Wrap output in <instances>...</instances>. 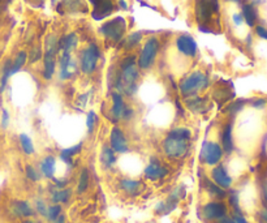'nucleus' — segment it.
<instances>
[{"instance_id":"nucleus-19","label":"nucleus","mask_w":267,"mask_h":223,"mask_svg":"<svg viewBox=\"0 0 267 223\" xmlns=\"http://www.w3.org/2000/svg\"><path fill=\"white\" fill-rule=\"evenodd\" d=\"M220 146L223 152L226 154H232L235 150V141H234V124L232 122H227L222 128L220 132Z\"/></svg>"},{"instance_id":"nucleus-48","label":"nucleus","mask_w":267,"mask_h":223,"mask_svg":"<svg viewBox=\"0 0 267 223\" xmlns=\"http://www.w3.org/2000/svg\"><path fill=\"white\" fill-rule=\"evenodd\" d=\"M262 202H264V208L267 209V184L262 186Z\"/></svg>"},{"instance_id":"nucleus-4","label":"nucleus","mask_w":267,"mask_h":223,"mask_svg":"<svg viewBox=\"0 0 267 223\" xmlns=\"http://www.w3.org/2000/svg\"><path fill=\"white\" fill-rule=\"evenodd\" d=\"M186 196V190L184 188V186H178L175 187L174 190L171 191L168 196L166 197V200L159 201L158 204L155 205L154 208V212H155L156 216H168L171 213L174 212L175 209L178 208V202L181 200H184Z\"/></svg>"},{"instance_id":"nucleus-28","label":"nucleus","mask_w":267,"mask_h":223,"mask_svg":"<svg viewBox=\"0 0 267 223\" xmlns=\"http://www.w3.org/2000/svg\"><path fill=\"white\" fill-rule=\"evenodd\" d=\"M77 45H78L77 35L74 33H71L67 34V35H64L63 38H60L59 43H58V49L61 52H69V54H72V51L77 47Z\"/></svg>"},{"instance_id":"nucleus-51","label":"nucleus","mask_w":267,"mask_h":223,"mask_svg":"<svg viewBox=\"0 0 267 223\" xmlns=\"http://www.w3.org/2000/svg\"><path fill=\"white\" fill-rule=\"evenodd\" d=\"M242 21H244V19H242V15H238V13L234 15V23L236 24V25H241Z\"/></svg>"},{"instance_id":"nucleus-17","label":"nucleus","mask_w":267,"mask_h":223,"mask_svg":"<svg viewBox=\"0 0 267 223\" xmlns=\"http://www.w3.org/2000/svg\"><path fill=\"white\" fill-rule=\"evenodd\" d=\"M118 187L122 193L128 197H137L144 191V183L134 178H120Z\"/></svg>"},{"instance_id":"nucleus-25","label":"nucleus","mask_w":267,"mask_h":223,"mask_svg":"<svg viewBox=\"0 0 267 223\" xmlns=\"http://www.w3.org/2000/svg\"><path fill=\"white\" fill-rule=\"evenodd\" d=\"M99 160L104 170H112L118 162V154L112 150L110 145H103L100 149Z\"/></svg>"},{"instance_id":"nucleus-58","label":"nucleus","mask_w":267,"mask_h":223,"mask_svg":"<svg viewBox=\"0 0 267 223\" xmlns=\"http://www.w3.org/2000/svg\"><path fill=\"white\" fill-rule=\"evenodd\" d=\"M148 223H154V222H148Z\"/></svg>"},{"instance_id":"nucleus-9","label":"nucleus","mask_w":267,"mask_h":223,"mask_svg":"<svg viewBox=\"0 0 267 223\" xmlns=\"http://www.w3.org/2000/svg\"><path fill=\"white\" fill-rule=\"evenodd\" d=\"M100 58V50L95 43H90L80 56V67L82 73L93 74L97 69L98 60Z\"/></svg>"},{"instance_id":"nucleus-12","label":"nucleus","mask_w":267,"mask_h":223,"mask_svg":"<svg viewBox=\"0 0 267 223\" xmlns=\"http://www.w3.org/2000/svg\"><path fill=\"white\" fill-rule=\"evenodd\" d=\"M99 32L103 34L107 39L118 43V42L121 41L122 35H124L126 32L125 19H122V17H115V19H112L111 21H108V23L103 24V25L100 26Z\"/></svg>"},{"instance_id":"nucleus-34","label":"nucleus","mask_w":267,"mask_h":223,"mask_svg":"<svg viewBox=\"0 0 267 223\" xmlns=\"http://www.w3.org/2000/svg\"><path fill=\"white\" fill-rule=\"evenodd\" d=\"M25 176L28 180H30V182H33V183L41 182V179H42L41 171H39L35 166H33V164H26Z\"/></svg>"},{"instance_id":"nucleus-31","label":"nucleus","mask_w":267,"mask_h":223,"mask_svg":"<svg viewBox=\"0 0 267 223\" xmlns=\"http://www.w3.org/2000/svg\"><path fill=\"white\" fill-rule=\"evenodd\" d=\"M19 141H20V146L23 149V152L25 156H33L34 153H35V148H34V144L31 141V138L25 133H21L19 136Z\"/></svg>"},{"instance_id":"nucleus-2","label":"nucleus","mask_w":267,"mask_h":223,"mask_svg":"<svg viewBox=\"0 0 267 223\" xmlns=\"http://www.w3.org/2000/svg\"><path fill=\"white\" fill-rule=\"evenodd\" d=\"M138 77H140V71H138L136 56H126L120 64V73L116 78L115 88L122 96L132 97L137 92Z\"/></svg>"},{"instance_id":"nucleus-43","label":"nucleus","mask_w":267,"mask_h":223,"mask_svg":"<svg viewBox=\"0 0 267 223\" xmlns=\"http://www.w3.org/2000/svg\"><path fill=\"white\" fill-rule=\"evenodd\" d=\"M252 107L257 108V110H264L267 106V100L264 99V98H256V99L252 100Z\"/></svg>"},{"instance_id":"nucleus-13","label":"nucleus","mask_w":267,"mask_h":223,"mask_svg":"<svg viewBox=\"0 0 267 223\" xmlns=\"http://www.w3.org/2000/svg\"><path fill=\"white\" fill-rule=\"evenodd\" d=\"M108 141H110L108 145L111 146V149L116 154H125V153L129 152V141H128L125 132L120 127H112L111 130H110Z\"/></svg>"},{"instance_id":"nucleus-46","label":"nucleus","mask_w":267,"mask_h":223,"mask_svg":"<svg viewBox=\"0 0 267 223\" xmlns=\"http://www.w3.org/2000/svg\"><path fill=\"white\" fill-rule=\"evenodd\" d=\"M9 124V112L7 110H3V116H1V127L7 128Z\"/></svg>"},{"instance_id":"nucleus-27","label":"nucleus","mask_w":267,"mask_h":223,"mask_svg":"<svg viewBox=\"0 0 267 223\" xmlns=\"http://www.w3.org/2000/svg\"><path fill=\"white\" fill-rule=\"evenodd\" d=\"M82 148H84V144L82 142H78L77 145L71 146V148H65L60 152V159L63 160L64 163L69 166V167H74V157L78 156L80 153L82 152Z\"/></svg>"},{"instance_id":"nucleus-5","label":"nucleus","mask_w":267,"mask_h":223,"mask_svg":"<svg viewBox=\"0 0 267 223\" xmlns=\"http://www.w3.org/2000/svg\"><path fill=\"white\" fill-rule=\"evenodd\" d=\"M224 152H223L220 144L216 141L206 140L202 144L200 152V162L206 167H215L216 164L222 162Z\"/></svg>"},{"instance_id":"nucleus-36","label":"nucleus","mask_w":267,"mask_h":223,"mask_svg":"<svg viewBox=\"0 0 267 223\" xmlns=\"http://www.w3.org/2000/svg\"><path fill=\"white\" fill-rule=\"evenodd\" d=\"M33 208H34V212L37 213L38 216L42 217V218L45 220L46 213H47V208H49V204L46 202L45 198H42V197L35 198V201H34Z\"/></svg>"},{"instance_id":"nucleus-56","label":"nucleus","mask_w":267,"mask_h":223,"mask_svg":"<svg viewBox=\"0 0 267 223\" xmlns=\"http://www.w3.org/2000/svg\"><path fill=\"white\" fill-rule=\"evenodd\" d=\"M93 1H94V0H90V3H93Z\"/></svg>"},{"instance_id":"nucleus-52","label":"nucleus","mask_w":267,"mask_h":223,"mask_svg":"<svg viewBox=\"0 0 267 223\" xmlns=\"http://www.w3.org/2000/svg\"><path fill=\"white\" fill-rule=\"evenodd\" d=\"M51 223H67V218H65V216H64V214H61V216H60L58 220H55L54 222H51Z\"/></svg>"},{"instance_id":"nucleus-29","label":"nucleus","mask_w":267,"mask_h":223,"mask_svg":"<svg viewBox=\"0 0 267 223\" xmlns=\"http://www.w3.org/2000/svg\"><path fill=\"white\" fill-rule=\"evenodd\" d=\"M90 187V172L88 167H82L78 174L77 184H76V193L84 194L89 191Z\"/></svg>"},{"instance_id":"nucleus-23","label":"nucleus","mask_w":267,"mask_h":223,"mask_svg":"<svg viewBox=\"0 0 267 223\" xmlns=\"http://www.w3.org/2000/svg\"><path fill=\"white\" fill-rule=\"evenodd\" d=\"M93 17L95 20H102L107 17L114 11L112 0H94L93 3Z\"/></svg>"},{"instance_id":"nucleus-53","label":"nucleus","mask_w":267,"mask_h":223,"mask_svg":"<svg viewBox=\"0 0 267 223\" xmlns=\"http://www.w3.org/2000/svg\"><path fill=\"white\" fill-rule=\"evenodd\" d=\"M20 223H39L37 221H34L33 218H28V220H23Z\"/></svg>"},{"instance_id":"nucleus-55","label":"nucleus","mask_w":267,"mask_h":223,"mask_svg":"<svg viewBox=\"0 0 267 223\" xmlns=\"http://www.w3.org/2000/svg\"><path fill=\"white\" fill-rule=\"evenodd\" d=\"M231 1H235V3H241L242 0H231Z\"/></svg>"},{"instance_id":"nucleus-11","label":"nucleus","mask_w":267,"mask_h":223,"mask_svg":"<svg viewBox=\"0 0 267 223\" xmlns=\"http://www.w3.org/2000/svg\"><path fill=\"white\" fill-rule=\"evenodd\" d=\"M168 175H170V168L158 157H151L144 168V176L148 182H160L167 178Z\"/></svg>"},{"instance_id":"nucleus-38","label":"nucleus","mask_w":267,"mask_h":223,"mask_svg":"<svg viewBox=\"0 0 267 223\" xmlns=\"http://www.w3.org/2000/svg\"><path fill=\"white\" fill-rule=\"evenodd\" d=\"M98 124V115L95 114V111H89L88 115H86V128H88V133L91 134L95 130Z\"/></svg>"},{"instance_id":"nucleus-8","label":"nucleus","mask_w":267,"mask_h":223,"mask_svg":"<svg viewBox=\"0 0 267 223\" xmlns=\"http://www.w3.org/2000/svg\"><path fill=\"white\" fill-rule=\"evenodd\" d=\"M194 11L200 28L208 25L212 16L219 12V0H196Z\"/></svg>"},{"instance_id":"nucleus-1","label":"nucleus","mask_w":267,"mask_h":223,"mask_svg":"<svg viewBox=\"0 0 267 223\" xmlns=\"http://www.w3.org/2000/svg\"><path fill=\"white\" fill-rule=\"evenodd\" d=\"M192 140V130L186 127H175L160 142L162 152L166 158L178 160L188 156Z\"/></svg>"},{"instance_id":"nucleus-41","label":"nucleus","mask_w":267,"mask_h":223,"mask_svg":"<svg viewBox=\"0 0 267 223\" xmlns=\"http://www.w3.org/2000/svg\"><path fill=\"white\" fill-rule=\"evenodd\" d=\"M42 58V50L41 47H34L31 50V52L29 54V59L31 63H35L37 60H39Z\"/></svg>"},{"instance_id":"nucleus-35","label":"nucleus","mask_w":267,"mask_h":223,"mask_svg":"<svg viewBox=\"0 0 267 223\" xmlns=\"http://www.w3.org/2000/svg\"><path fill=\"white\" fill-rule=\"evenodd\" d=\"M11 68H12V62L11 60H8L5 62L3 67V72H1V80H0V93H3L4 89H5V86L8 84V80L11 77Z\"/></svg>"},{"instance_id":"nucleus-21","label":"nucleus","mask_w":267,"mask_h":223,"mask_svg":"<svg viewBox=\"0 0 267 223\" xmlns=\"http://www.w3.org/2000/svg\"><path fill=\"white\" fill-rule=\"evenodd\" d=\"M59 65L60 80H63V81L69 80L73 76L74 68H76L73 59H72V54H69V52H61V55L59 58Z\"/></svg>"},{"instance_id":"nucleus-15","label":"nucleus","mask_w":267,"mask_h":223,"mask_svg":"<svg viewBox=\"0 0 267 223\" xmlns=\"http://www.w3.org/2000/svg\"><path fill=\"white\" fill-rule=\"evenodd\" d=\"M126 102L125 98L119 92H112L111 93V108H110V119L114 123H119L122 120V115H124V111L126 108Z\"/></svg>"},{"instance_id":"nucleus-49","label":"nucleus","mask_w":267,"mask_h":223,"mask_svg":"<svg viewBox=\"0 0 267 223\" xmlns=\"http://www.w3.org/2000/svg\"><path fill=\"white\" fill-rule=\"evenodd\" d=\"M214 223H234V218L230 214H227V216H224L223 218H220V220H218Z\"/></svg>"},{"instance_id":"nucleus-42","label":"nucleus","mask_w":267,"mask_h":223,"mask_svg":"<svg viewBox=\"0 0 267 223\" xmlns=\"http://www.w3.org/2000/svg\"><path fill=\"white\" fill-rule=\"evenodd\" d=\"M134 115H136V111H134V108L130 107V106H126L125 111H124V115H122L121 122H130V120L134 118Z\"/></svg>"},{"instance_id":"nucleus-39","label":"nucleus","mask_w":267,"mask_h":223,"mask_svg":"<svg viewBox=\"0 0 267 223\" xmlns=\"http://www.w3.org/2000/svg\"><path fill=\"white\" fill-rule=\"evenodd\" d=\"M142 39V34L140 32H136V33H132L129 37L126 38L125 41V47L126 49H132L134 46H137Z\"/></svg>"},{"instance_id":"nucleus-57","label":"nucleus","mask_w":267,"mask_h":223,"mask_svg":"<svg viewBox=\"0 0 267 223\" xmlns=\"http://www.w3.org/2000/svg\"><path fill=\"white\" fill-rule=\"evenodd\" d=\"M52 1H54V3H55V1H56V0H52Z\"/></svg>"},{"instance_id":"nucleus-40","label":"nucleus","mask_w":267,"mask_h":223,"mask_svg":"<svg viewBox=\"0 0 267 223\" xmlns=\"http://www.w3.org/2000/svg\"><path fill=\"white\" fill-rule=\"evenodd\" d=\"M69 12H77L81 9L82 0H63L61 3Z\"/></svg>"},{"instance_id":"nucleus-10","label":"nucleus","mask_w":267,"mask_h":223,"mask_svg":"<svg viewBox=\"0 0 267 223\" xmlns=\"http://www.w3.org/2000/svg\"><path fill=\"white\" fill-rule=\"evenodd\" d=\"M158 51H159V41L154 37L148 38V41L145 42L144 47H142L141 54L138 56V68L140 69H148V68L151 67L154 62H155Z\"/></svg>"},{"instance_id":"nucleus-7","label":"nucleus","mask_w":267,"mask_h":223,"mask_svg":"<svg viewBox=\"0 0 267 223\" xmlns=\"http://www.w3.org/2000/svg\"><path fill=\"white\" fill-rule=\"evenodd\" d=\"M58 43H59V39L56 38V35H52V34L46 39V52L45 56H43V77H45V80H51L54 77V73H55V56L59 51Z\"/></svg>"},{"instance_id":"nucleus-45","label":"nucleus","mask_w":267,"mask_h":223,"mask_svg":"<svg viewBox=\"0 0 267 223\" xmlns=\"http://www.w3.org/2000/svg\"><path fill=\"white\" fill-rule=\"evenodd\" d=\"M89 97H90V92H89V93L81 94V96L77 98V104H78V106H81V107H85L86 103H88V100H89Z\"/></svg>"},{"instance_id":"nucleus-37","label":"nucleus","mask_w":267,"mask_h":223,"mask_svg":"<svg viewBox=\"0 0 267 223\" xmlns=\"http://www.w3.org/2000/svg\"><path fill=\"white\" fill-rule=\"evenodd\" d=\"M244 106H245V100L238 99V100H236V102H234V103L228 104V106L226 107V110H224V112L228 114V116H236L238 112L241 111L242 108H244Z\"/></svg>"},{"instance_id":"nucleus-26","label":"nucleus","mask_w":267,"mask_h":223,"mask_svg":"<svg viewBox=\"0 0 267 223\" xmlns=\"http://www.w3.org/2000/svg\"><path fill=\"white\" fill-rule=\"evenodd\" d=\"M39 171H41L42 176H45L46 179L52 180L55 178L56 172V158L54 156H46L43 159L39 162Z\"/></svg>"},{"instance_id":"nucleus-54","label":"nucleus","mask_w":267,"mask_h":223,"mask_svg":"<svg viewBox=\"0 0 267 223\" xmlns=\"http://www.w3.org/2000/svg\"><path fill=\"white\" fill-rule=\"evenodd\" d=\"M120 7L124 8V9H126V8H128V5H126V3H125V0H120Z\"/></svg>"},{"instance_id":"nucleus-14","label":"nucleus","mask_w":267,"mask_h":223,"mask_svg":"<svg viewBox=\"0 0 267 223\" xmlns=\"http://www.w3.org/2000/svg\"><path fill=\"white\" fill-rule=\"evenodd\" d=\"M210 179L215 183L216 186L223 188L224 191H230L234 186V178L231 176L224 164L219 163L210 171Z\"/></svg>"},{"instance_id":"nucleus-20","label":"nucleus","mask_w":267,"mask_h":223,"mask_svg":"<svg viewBox=\"0 0 267 223\" xmlns=\"http://www.w3.org/2000/svg\"><path fill=\"white\" fill-rule=\"evenodd\" d=\"M176 49L184 56L194 58L197 54V43L193 37H190L188 34H182L176 39Z\"/></svg>"},{"instance_id":"nucleus-16","label":"nucleus","mask_w":267,"mask_h":223,"mask_svg":"<svg viewBox=\"0 0 267 223\" xmlns=\"http://www.w3.org/2000/svg\"><path fill=\"white\" fill-rule=\"evenodd\" d=\"M184 106L196 115H204L208 111L211 104L206 97H202L200 94H194V96L184 98Z\"/></svg>"},{"instance_id":"nucleus-33","label":"nucleus","mask_w":267,"mask_h":223,"mask_svg":"<svg viewBox=\"0 0 267 223\" xmlns=\"http://www.w3.org/2000/svg\"><path fill=\"white\" fill-rule=\"evenodd\" d=\"M26 60H28V54L25 51H20L16 56V59L12 62V68H11V76L12 74L17 73L21 68L25 65Z\"/></svg>"},{"instance_id":"nucleus-3","label":"nucleus","mask_w":267,"mask_h":223,"mask_svg":"<svg viewBox=\"0 0 267 223\" xmlns=\"http://www.w3.org/2000/svg\"><path fill=\"white\" fill-rule=\"evenodd\" d=\"M208 84H210V80L208 74L202 71H194L189 76L182 78L181 82L178 84V92L184 98L189 97L194 94H200L201 92L208 89Z\"/></svg>"},{"instance_id":"nucleus-22","label":"nucleus","mask_w":267,"mask_h":223,"mask_svg":"<svg viewBox=\"0 0 267 223\" xmlns=\"http://www.w3.org/2000/svg\"><path fill=\"white\" fill-rule=\"evenodd\" d=\"M49 194L51 204L64 205L71 201L73 191L69 187H67V188H55L54 186H51V188L49 190Z\"/></svg>"},{"instance_id":"nucleus-24","label":"nucleus","mask_w":267,"mask_h":223,"mask_svg":"<svg viewBox=\"0 0 267 223\" xmlns=\"http://www.w3.org/2000/svg\"><path fill=\"white\" fill-rule=\"evenodd\" d=\"M202 183H204L205 192L208 193V196L211 198V200H226L228 191H224L223 188L216 186L215 183L212 182L210 178H204V182Z\"/></svg>"},{"instance_id":"nucleus-44","label":"nucleus","mask_w":267,"mask_h":223,"mask_svg":"<svg viewBox=\"0 0 267 223\" xmlns=\"http://www.w3.org/2000/svg\"><path fill=\"white\" fill-rule=\"evenodd\" d=\"M232 218H234V223H250L242 213H234L232 214Z\"/></svg>"},{"instance_id":"nucleus-47","label":"nucleus","mask_w":267,"mask_h":223,"mask_svg":"<svg viewBox=\"0 0 267 223\" xmlns=\"http://www.w3.org/2000/svg\"><path fill=\"white\" fill-rule=\"evenodd\" d=\"M256 33L260 35L261 38H264V39H266L267 41V29L266 28H264V26H257L256 28Z\"/></svg>"},{"instance_id":"nucleus-30","label":"nucleus","mask_w":267,"mask_h":223,"mask_svg":"<svg viewBox=\"0 0 267 223\" xmlns=\"http://www.w3.org/2000/svg\"><path fill=\"white\" fill-rule=\"evenodd\" d=\"M242 19L248 26H256L257 20H258V12L257 8L253 4H244L242 5Z\"/></svg>"},{"instance_id":"nucleus-32","label":"nucleus","mask_w":267,"mask_h":223,"mask_svg":"<svg viewBox=\"0 0 267 223\" xmlns=\"http://www.w3.org/2000/svg\"><path fill=\"white\" fill-rule=\"evenodd\" d=\"M61 214H63V206H61V205L50 204L49 208H47V213H46L45 220L49 223H51L55 220H58Z\"/></svg>"},{"instance_id":"nucleus-18","label":"nucleus","mask_w":267,"mask_h":223,"mask_svg":"<svg viewBox=\"0 0 267 223\" xmlns=\"http://www.w3.org/2000/svg\"><path fill=\"white\" fill-rule=\"evenodd\" d=\"M11 213L15 216V218L19 220H28L33 218L35 212H34L33 205L30 204L28 200H15L11 205Z\"/></svg>"},{"instance_id":"nucleus-6","label":"nucleus","mask_w":267,"mask_h":223,"mask_svg":"<svg viewBox=\"0 0 267 223\" xmlns=\"http://www.w3.org/2000/svg\"><path fill=\"white\" fill-rule=\"evenodd\" d=\"M228 214V205L222 200H210L200 209L201 220L206 223H214Z\"/></svg>"},{"instance_id":"nucleus-50","label":"nucleus","mask_w":267,"mask_h":223,"mask_svg":"<svg viewBox=\"0 0 267 223\" xmlns=\"http://www.w3.org/2000/svg\"><path fill=\"white\" fill-rule=\"evenodd\" d=\"M260 220L262 223H267V209H265V208L261 209Z\"/></svg>"}]
</instances>
